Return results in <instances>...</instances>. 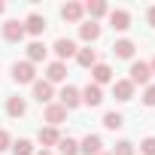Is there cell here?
Listing matches in <instances>:
<instances>
[{
  "label": "cell",
  "instance_id": "1",
  "mask_svg": "<svg viewBox=\"0 0 155 155\" xmlns=\"http://www.w3.org/2000/svg\"><path fill=\"white\" fill-rule=\"evenodd\" d=\"M12 79H15L18 85H34V82H37L34 64H31V61H15V64H12Z\"/></svg>",
  "mask_w": 155,
  "mask_h": 155
},
{
  "label": "cell",
  "instance_id": "2",
  "mask_svg": "<svg viewBox=\"0 0 155 155\" xmlns=\"http://www.w3.org/2000/svg\"><path fill=\"white\" fill-rule=\"evenodd\" d=\"M131 85H149V79H152V70H149V64L146 61H134L131 64Z\"/></svg>",
  "mask_w": 155,
  "mask_h": 155
},
{
  "label": "cell",
  "instance_id": "3",
  "mask_svg": "<svg viewBox=\"0 0 155 155\" xmlns=\"http://www.w3.org/2000/svg\"><path fill=\"white\" fill-rule=\"evenodd\" d=\"M58 97H61V107H64L67 113H70V110H76V107L82 104V94H79V88H73V85H64Z\"/></svg>",
  "mask_w": 155,
  "mask_h": 155
},
{
  "label": "cell",
  "instance_id": "4",
  "mask_svg": "<svg viewBox=\"0 0 155 155\" xmlns=\"http://www.w3.org/2000/svg\"><path fill=\"white\" fill-rule=\"evenodd\" d=\"M55 55H58V61H67V58H76V52H79V46H76L73 40H67V37H61V40H55Z\"/></svg>",
  "mask_w": 155,
  "mask_h": 155
},
{
  "label": "cell",
  "instance_id": "5",
  "mask_svg": "<svg viewBox=\"0 0 155 155\" xmlns=\"http://www.w3.org/2000/svg\"><path fill=\"white\" fill-rule=\"evenodd\" d=\"M3 40H6V43H18V40H25V21L9 18V21L3 25Z\"/></svg>",
  "mask_w": 155,
  "mask_h": 155
},
{
  "label": "cell",
  "instance_id": "6",
  "mask_svg": "<svg viewBox=\"0 0 155 155\" xmlns=\"http://www.w3.org/2000/svg\"><path fill=\"white\" fill-rule=\"evenodd\" d=\"M31 88H34V101H40V104H52V97H55V88H52V82H46V79H37Z\"/></svg>",
  "mask_w": 155,
  "mask_h": 155
},
{
  "label": "cell",
  "instance_id": "7",
  "mask_svg": "<svg viewBox=\"0 0 155 155\" xmlns=\"http://www.w3.org/2000/svg\"><path fill=\"white\" fill-rule=\"evenodd\" d=\"M101 152H104V140H101L97 134L82 137V143H79V155H101Z\"/></svg>",
  "mask_w": 155,
  "mask_h": 155
},
{
  "label": "cell",
  "instance_id": "8",
  "mask_svg": "<svg viewBox=\"0 0 155 155\" xmlns=\"http://www.w3.org/2000/svg\"><path fill=\"white\" fill-rule=\"evenodd\" d=\"M79 94H82V104H88V107H101V101H104V88L94 82H88Z\"/></svg>",
  "mask_w": 155,
  "mask_h": 155
},
{
  "label": "cell",
  "instance_id": "9",
  "mask_svg": "<svg viewBox=\"0 0 155 155\" xmlns=\"http://www.w3.org/2000/svg\"><path fill=\"white\" fill-rule=\"evenodd\" d=\"M64 79H67V64H64V61H52V64L46 67V82L55 85V82H64Z\"/></svg>",
  "mask_w": 155,
  "mask_h": 155
},
{
  "label": "cell",
  "instance_id": "10",
  "mask_svg": "<svg viewBox=\"0 0 155 155\" xmlns=\"http://www.w3.org/2000/svg\"><path fill=\"white\" fill-rule=\"evenodd\" d=\"M46 31V18L40 15V12H31L28 18H25V34H31V37H40Z\"/></svg>",
  "mask_w": 155,
  "mask_h": 155
},
{
  "label": "cell",
  "instance_id": "11",
  "mask_svg": "<svg viewBox=\"0 0 155 155\" xmlns=\"http://www.w3.org/2000/svg\"><path fill=\"white\" fill-rule=\"evenodd\" d=\"M113 97L122 101V104L131 101V97H134V85H131V79H116V82H113Z\"/></svg>",
  "mask_w": 155,
  "mask_h": 155
},
{
  "label": "cell",
  "instance_id": "12",
  "mask_svg": "<svg viewBox=\"0 0 155 155\" xmlns=\"http://www.w3.org/2000/svg\"><path fill=\"white\" fill-rule=\"evenodd\" d=\"M91 82H94V85L113 82V67H110V64H101V61H97V64L91 67Z\"/></svg>",
  "mask_w": 155,
  "mask_h": 155
},
{
  "label": "cell",
  "instance_id": "13",
  "mask_svg": "<svg viewBox=\"0 0 155 155\" xmlns=\"http://www.w3.org/2000/svg\"><path fill=\"white\" fill-rule=\"evenodd\" d=\"M64 119H67V110H64L61 104H46V122H49L52 128H58Z\"/></svg>",
  "mask_w": 155,
  "mask_h": 155
},
{
  "label": "cell",
  "instance_id": "14",
  "mask_svg": "<svg viewBox=\"0 0 155 155\" xmlns=\"http://www.w3.org/2000/svg\"><path fill=\"white\" fill-rule=\"evenodd\" d=\"M37 140L43 143V149H49V146H58V143H61V134H58V128H52V125H46V128H40V134H37Z\"/></svg>",
  "mask_w": 155,
  "mask_h": 155
},
{
  "label": "cell",
  "instance_id": "15",
  "mask_svg": "<svg viewBox=\"0 0 155 155\" xmlns=\"http://www.w3.org/2000/svg\"><path fill=\"white\" fill-rule=\"evenodd\" d=\"M82 15H85V6H82V3H73V0H70V3L61 6V18H64V21H79Z\"/></svg>",
  "mask_w": 155,
  "mask_h": 155
},
{
  "label": "cell",
  "instance_id": "16",
  "mask_svg": "<svg viewBox=\"0 0 155 155\" xmlns=\"http://www.w3.org/2000/svg\"><path fill=\"white\" fill-rule=\"evenodd\" d=\"M110 25H113L116 31H128V28H131V12H128V9H113V12H110Z\"/></svg>",
  "mask_w": 155,
  "mask_h": 155
},
{
  "label": "cell",
  "instance_id": "17",
  "mask_svg": "<svg viewBox=\"0 0 155 155\" xmlns=\"http://www.w3.org/2000/svg\"><path fill=\"white\" fill-rule=\"evenodd\" d=\"M134 52H137V46H134V40H116L113 43V55L116 58H134Z\"/></svg>",
  "mask_w": 155,
  "mask_h": 155
},
{
  "label": "cell",
  "instance_id": "18",
  "mask_svg": "<svg viewBox=\"0 0 155 155\" xmlns=\"http://www.w3.org/2000/svg\"><path fill=\"white\" fill-rule=\"evenodd\" d=\"M28 113V104H25V97H6V116H12V119H18V116H25Z\"/></svg>",
  "mask_w": 155,
  "mask_h": 155
},
{
  "label": "cell",
  "instance_id": "19",
  "mask_svg": "<svg viewBox=\"0 0 155 155\" xmlns=\"http://www.w3.org/2000/svg\"><path fill=\"white\" fill-rule=\"evenodd\" d=\"M76 64H79V67H94V64H97V52H94L91 46L79 49V52H76Z\"/></svg>",
  "mask_w": 155,
  "mask_h": 155
},
{
  "label": "cell",
  "instance_id": "20",
  "mask_svg": "<svg viewBox=\"0 0 155 155\" xmlns=\"http://www.w3.org/2000/svg\"><path fill=\"white\" fill-rule=\"evenodd\" d=\"M79 37H82L85 43H94V40L101 37V25H97V21H85V25H79Z\"/></svg>",
  "mask_w": 155,
  "mask_h": 155
},
{
  "label": "cell",
  "instance_id": "21",
  "mask_svg": "<svg viewBox=\"0 0 155 155\" xmlns=\"http://www.w3.org/2000/svg\"><path fill=\"white\" fill-rule=\"evenodd\" d=\"M85 12L91 15V21H97V18H104L110 12V6L104 3V0H91V3H85Z\"/></svg>",
  "mask_w": 155,
  "mask_h": 155
},
{
  "label": "cell",
  "instance_id": "22",
  "mask_svg": "<svg viewBox=\"0 0 155 155\" xmlns=\"http://www.w3.org/2000/svg\"><path fill=\"white\" fill-rule=\"evenodd\" d=\"M46 52H49V49H46L40 40H34V43L28 46V61H31V64H37V61H43V58H46Z\"/></svg>",
  "mask_w": 155,
  "mask_h": 155
},
{
  "label": "cell",
  "instance_id": "23",
  "mask_svg": "<svg viewBox=\"0 0 155 155\" xmlns=\"http://www.w3.org/2000/svg\"><path fill=\"white\" fill-rule=\"evenodd\" d=\"M58 152H61V155H79V143H76L73 137H61Z\"/></svg>",
  "mask_w": 155,
  "mask_h": 155
},
{
  "label": "cell",
  "instance_id": "24",
  "mask_svg": "<svg viewBox=\"0 0 155 155\" xmlns=\"http://www.w3.org/2000/svg\"><path fill=\"white\" fill-rule=\"evenodd\" d=\"M122 125H125V116H122V113H107V116H104V128H107V131H119Z\"/></svg>",
  "mask_w": 155,
  "mask_h": 155
},
{
  "label": "cell",
  "instance_id": "25",
  "mask_svg": "<svg viewBox=\"0 0 155 155\" xmlns=\"http://www.w3.org/2000/svg\"><path fill=\"white\" fill-rule=\"evenodd\" d=\"M9 149H12V155H34V143H31V140H25V137H21V140H15Z\"/></svg>",
  "mask_w": 155,
  "mask_h": 155
},
{
  "label": "cell",
  "instance_id": "26",
  "mask_svg": "<svg viewBox=\"0 0 155 155\" xmlns=\"http://www.w3.org/2000/svg\"><path fill=\"white\" fill-rule=\"evenodd\" d=\"M134 152H137V149H134V143H131V140H119V143H116V149H113L110 155H134Z\"/></svg>",
  "mask_w": 155,
  "mask_h": 155
},
{
  "label": "cell",
  "instance_id": "27",
  "mask_svg": "<svg viewBox=\"0 0 155 155\" xmlns=\"http://www.w3.org/2000/svg\"><path fill=\"white\" fill-rule=\"evenodd\" d=\"M140 152H143V155H155V137L140 140Z\"/></svg>",
  "mask_w": 155,
  "mask_h": 155
},
{
  "label": "cell",
  "instance_id": "28",
  "mask_svg": "<svg viewBox=\"0 0 155 155\" xmlns=\"http://www.w3.org/2000/svg\"><path fill=\"white\" fill-rule=\"evenodd\" d=\"M143 104H146V107H155V85H146V91H143Z\"/></svg>",
  "mask_w": 155,
  "mask_h": 155
},
{
  "label": "cell",
  "instance_id": "29",
  "mask_svg": "<svg viewBox=\"0 0 155 155\" xmlns=\"http://www.w3.org/2000/svg\"><path fill=\"white\" fill-rule=\"evenodd\" d=\"M12 146V137H9V131H3V128H0V152H6Z\"/></svg>",
  "mask_w": 155,
  "mask_h": 155
},
{
  "label": "cell",
  "instance_id": "30",
  "mask_svg": "<svg viewBox=\"0 0 155 155\" xmlns=\"http://www.w3.org/2000/svg\"><path fill=\"white\" fill-rule=\"evenodd\" d=\"M146 21L155 28V6H149V9H146Z\"/></svg>",
  "mask_w": 155,
  "mask_h": 155
},
{
  "label": "cell",
  "instance_id": "31",
  "mask_svg": "<svg viewBox=\"0 0 155 155\" xmlns=\"http://www.w3.org/2000/svg\"><path fill=\"white\" fill-rule=\"evenodd\" d=\"M37 155H55V152H52V149H40Z\"/></svg>",
  "mask_w": 155,
  "mask_h": 155
},
{
  "label": "cell",
  "instance_id": "32",
  "mask_svg": "<svg viewBox=\"0 0 155 155\" xmlns=\"http://www.w3.org/2000/svg\"><path fill=\"white\" fill-rule=\"evenodd\" d=\"M149 70H152V73H155V58H152V61H149Z\"/></svg>",
  "mask_w": 155,
  "mask_h": 155
},
{
  "label": "cell",
  "instance_id": "33",
  "mask_svg": "<svg viewBox=\"0 0 155 155\" xmlns=\"http://www.w3.org/2000/svg\"><path fill=\"white\" fill-rule=\"evenodd\" d=\"M3 9H6V3H3V0H0V15H3Z\"/></svg>",
  "mask_w": 155,
  "mask_h": 155
},
{
  "label": "cell",
  "instance_id": "34",
  "mask_svg": "<svg viewBox=\"0 0 155 155\" xmlns=\"http://www.w3.org/2000/svg\"><path fill=\"white\" fill-rule=\"evenodd\" d=\"M101 155H110V152H101Z\"/></svg>",
  "mask_w": 155,
  "mask_h": 155
}]
</instances>
